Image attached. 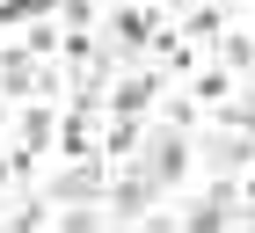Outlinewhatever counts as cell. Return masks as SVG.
<instances>
[{
    "label": "cell",
    "instance_id": "obj_1",
    "mask_svg": "<svg viewBox=\"0 0 255 233\" xmlns=\"http://www.w3.org/2000/svg\"><path fill=\"white\" fill-rule=\"evenodd\" d=\"M51 146V110H22V153H44Z\"/></svg>",
    "mask_w": 255,
    "mask_h": 233
},
{
    "label": "cell",
    "instance_id": "obj_2",
    "mask_svg": "<svg viewBox=\"0 0 255 233\" xmlns=\"http://www.w3.org/2000/svg\"><path fill=\"white\" fill-rule=\"evenodd\" d=\"M51 7H59V0H7V7H0V22H44Z\"/></svg>",
    "mask_w": 255,
    "mask_h": 233
}]
</instances>
